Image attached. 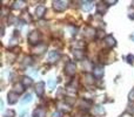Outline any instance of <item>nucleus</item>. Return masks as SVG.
Here are the masks:
<instances>
[{
    "label": "nucleus",
    "mask_w": 134,
    "mask_h": 117,
    "mask_svg": "<svg viewBox=\"0 0 134 117\" xmlns=\"http://www.w3.org/2000/svg\"><path fill=\"white\" fill-rule=\"evenodd\" d=\"M12 51H13V53H18V52H20V49H19V47H15V48H13Z\"/></svg>",
    "instance_id": "f704fd0d"
},
{
    "label": "nucleus",
    "mask_w": 134,
    "mask_h": 117,
    "mask_svg": "<svg viewBox=\"0 0 134 117\" xmlns=\"http://www.w3.org/2000/svg\"><path fill=\"white\" fill-rule=\"evenodd\" d=\"M131 40H133V41H134V34L131 35Z\"/></svg>",
    "instance_id": "e433bc0d"
},
{
    "label": "nucleus",
    "mask_w": 134,
    "mask_h": 117,
    "mask_svg": "<svg viewBox=\"0 0 134 117\" xmlns=\"http://www.w3.org/2000/svg\"><path fill=\"white\" fill-rule=\"evenodd\" d=\"M35 93L38 96H42L45 93V83L44 82H38V84L35 85Z\"/></svg>",
    "instance_id": "423d86ee"
},
{
    "label": "nucleus",
    "mask_w": 134,
    "mask_h": 117,
    "mask_svg": "<svg viewBox=\"0 0 134 117\" xmlns=\"http://www.w3.org/2000/svg\"><path fill=\"white\" fill-rule=\"evenodd\" d=\"M26 7V2L23 0H19V1H14L12 5V8L13 9H23Z\"/></svg>",
    "instance_id": "9b49d317"
},
{
    "label": "nucleus",
    "mask_w": 134,
    "mask_h": 117,
    "mask_svg": "<svg viewBox=\"0 0 134 117\" xmlns=\"http://www.w3.org/2000/svg\"><path fill=\"white\" fill-rule=\"evenodd\" d=\"M97 36L99 38V39H102V38L105 36V32H104V30H101V29H100V30H98V33H97Z\"/></svg>",
    "instance_id": "bb28decb"
},
{
    "label": "nucleus",
    "mask_w": 134,
    "mask_h": 117,
    "mask_svg": "<svg viewBox=\"0 0 134 117\" xmlns=\"http://www.w3.org/2000/svg\"><path fill=\"white\" fill-rule=\"evenodd\" d=\"M75 71H76L75 63L72 62V61H68L66 63V66H65V73L67 74V75H69V76H73V75H75Z\"/></svg>",
    "instance_id": "f03ea898"
},
{
    "label": "nucleus",
    "mask_w": 134,
    "mask_h": 117,
    "mask_svg": "<svg viewBox=\"0 0 134 117\" xmlns=\"http://www.w3.org/2000/svg\"><path fill=\"white\" fill-rule=\"evenodd\" d=\"M33 116L34 117H45L46 116V110H45L44 108H38V109L34 110Z\"/></svg>",
    "instance_id": "4468645a"
},
{
    "label": "nucleus",
    "mask_w": 134,
    "mask_h": 117,
    "mask_svg": "<svg viewBox=\"0 0 134 117\" xmlns=\"http://www.w3.org/2000/svg\"><path fill=\"white\" fill-rule=\"evenodd\" d=\"M128 18L134 20V7H130V9H128Z\"/></svg>",
    "instance_id": "b1692460"
},
{
    "label": "nucleus",
    "mask_w": 134,
    "mask_h": 117,
    "mask_svg": "<svg viewBox=\"0 0 134 117\" xmlns=\"http://www.w3.org/2000/svg\"><path fill=\"white\" fill-rule=\"evenodd\" d=\"M31 101H32V95H31L30 93H28V94H26V95H25V97H24V98L21 100V103L25 104V103H28V102H31Z\"/></svg>",
    "instance_id": "4be33fe9"
},
{
    "label": "nucleus",
    "mask_w": 134,
    "mask_h": 117,
    "mask_svg": "<svg viewBox=\"0 0 134 117\" xmlns=\"http://www.w3.org/2000/svg\"><path fill=\"white\" fill-rule=\"evenodd\" d=\"M67 90H68V91H73V93L76 91V82L75 81H73L71 84L67 85Z\"/></svg>",
    "instance_id": "412c9836"
},
{
    "label": "nucleus",
    "mask_w": 134,
    "mask_h": 117,
    "mask_svg": "<svg viewBox=\"0 0 134 117\" xmlns=\"http://www.w3.org/2000/svg\"><path fill=\"white\" fill-rule=\"evenodd\" d=\"M105 42H106V45L108 47H114L116 45V41L113 38V35H107V36L105 38Z\"/></svg>",
    "instance_id": "9d476101"
},
{
    "label": "nucleus",
    "mask_w": 134,
    "mask_h": 117,
    "mask_svg": "<svg viewBox=\"0 0 134 117\" xmlns=\"http://www.w3.org/2000/svg\"><path fill=\"white\" fill-rule=\"evenodd\" d=\"M60 59V53L58 51H53L48 54V62L49 63H55Z\"/></svg>",
    "instance_id": "20e7f679"
},
{
    "label": "nucleus",
    "mask_w": 134,
    "mask_h": 117,
    "mask_svg": "<svg viewBox=\"0 0 134 117\" xmlns=\"http://www.w3.org/2000/svg\"><path fill=\"white\" fill-rule=\"evenodd\" d=\"M107 11V5H105V2H99L97 5V12L99 14H104Z\"/></svg>",
    "instance_id": "ddd939ff"
},
{
    "label": "nucleus",
    "mask_w": 134,
    "mask_h": 117,
    "mask_svg": "<svg viewBox=\"0 0 134 117\" xmlns=\"http://www.w3.org/2000/svg\"><path fill=\"white\" fill-rule=\"evenodd\" d=\"M40 40H41V34L38 30H32L28 35V42L31 45H39Z\"/></svg>",
    "instance_id": "f257e3e1"
},
{
    "label": "nucleus",
    "mask_w": 134,
    "mask_h": 117,
    "mask_svg": "<svg viewBox=\"0 0 134 117\" xmlns=\"http://www.w3.org/2000/svg\"><path fill=\"white\" fill-rule=\"evenodd\" d=\"M92 4L93 2L92 1H85V2H82V9L83 11H90L91 8H92Z\"/></svg>",
    "instance_id": "aec40b11"
},
{
    "label": "nucleus",
    "mask_w": 134,
    "mask_h": 117,
    "mask_svg": "<svg viewBox=\"0 0 134 117\" xmlns=\"http://www.w3.org/2000/svg\"><path fill=\"white\" fill-rule=\"evenodd\" d=\"M93 114H95V115H98V114H105V109L102 108L101 106H97V107H94L93 108Z\"/></svg>",
    "instance_id": "6ab92c4d"
},
{
    "label": "nucleus",
    "mask_w": 134,
    "mask_h": 117,
    "mask_svg": "<svg viewBox=\"0 0 134 117\" xmlns=\"http://www.w3.org/2000/svg\"><path fill=\"white\" fill-rule=\"evenodd\" d=\"M13 89H14L13 91L16 93V94H23L24 90H25V89H24V84H23V83H15V84L13 85Z\"/></svg>",
    "instance_id": "2eb2a0df"
},
{
    "label": "nucleus",
    "mask_w": 134,
    "mask_h": 117,
    "mask_svg": "<svg viewBox=\"0 0 134 117\" xmlns=\"http://www.w3.org/2000/svg\"><path fill=\"white\" fill-rule=\"evenodd\" d=\"M15 115V113H14L13 110H7L5 111V117H14Z\"/></svg>",
    "instance_id": "393cba45"
},
{
    "label": "nucleus",
    "mask_w": 134,
    "mask_h": 117,
    "mask_svg": "<svg viewBox=\"0 0 134 117\" xmlns=\"http://www.w3.org/2000/svg\"><path fill=\"white\" fill-rule=\"evenodd\" d=\"M86 32H87V36L92 38V36H94V35H97L94 28H92V27H87V28H86Z\"/></svg>",
    "instance_id": "5701e85b"
},
{
    "label": "nucleus",
    "mask_w": 134,
    "mask_h": 117,
    "mask_svg": "<svg viewBox=\"0 0 134 117\" xmlns=\"http://www.w3.org/2000/svg\"><path fill=\"white\" fill-rule=\"evenodd\" d=\"M46 49H47L46 45L39 44L37 47H34V48H33V53H34V54H42L44 52H46Z\"/></svg>",
    "instance_id": "1a4fd4ad"
},
{
    "label": "nucleus",
    "mask_w": 134,
    "mask_h": 117,
    "mask_svg": "<svg viewBox=\"0 0 134 117\" xmlns=\"http://www.w3.org/2000/svg\"><path fill=\"white\" fill-rule=\"evenodd\" d=\"M21 19H23L26 23H28V22H31V21H32V16L30 15V13H28V12H24V13L21 14Z\"/></svg>",
    "instance_id": "f3484780"
},
{
    "label": "nucleus",
    "mask_w": 134,
    "mask_h": 117,
    "mask_svg": "<svg viewBox=\"0 0 134 117\" xmlns=\"http://www.w3.org/2000/svg\"><path fill=\"white\" fill-rule=\"evenodd\" d=\"M15 21H16V18H15V16L9 15V18H8V22H9V23H12V25H13V23H15Z\"/></svg>",
    "instance_id": "cd10ccee"
},
{
    "label": "nucleus",
    "mask_w": 134,
    "mask_h": 117,
    "mask_svg": "<svg viewBox=\"0 0 134 117\" xmlns=\"http://www.w3.org/2000/svg\"><path fill=\"white\" fill-rule=\"evenodd\" d=\"M7 98H8L9 104H14L18 102L19 94H16V93H14V91H11V93H8V95H7Z\"/></svg>",
    "instance_id": "39448f33"
},
{
    "label": "nucleus",
    "mask_w": 134,
    "mask_h": 117,
    "mask_svg": "<svg viewBox=\"0 0 134 117\" xmlns=\"http://www.w3.org/2000/svg\"><path fill=\"white\" fill-rule=\"evenodd\" d=\"M31 63H32V58H31V56H26V58L24 59V64L27 66V64H31Z\"/></svg>",
    "instance_id": "a878e982"
},
{
    "label": "nucleus",
    "mask_w": 134,
    "mask_h": 117,
    "mask_svg": "<svg viewBox=\"0 0 134 117\" xmlns=\"http://www.w3.org/2000/svg\"><path fill=\"white\" fill-rule=\"evenodd\" d=\"M127 111L128 113H134V104H128L127 106Z\"/></svg>",
    "instance_id": "c85d7f7f"
},
{
    "label": "nucleus",
    "mask_w": 134,
    "mask_h": 117,
    "mask_svg": "<svg viewBox=\"0 0 134 117\" xmlns=\"http://www.w3.org/2000/svg\"><path fill=\"white\" fill-rule=\"evenodd\" d=\"M0 107H1V109H2V108H4V102H2V101H1V102H0Z\"/></svg>",
    "instance_id": "c9c22d12"
},
{
    "label": "nucleus",
    "mask_w": 134,
    "mask_h": 117,
    "mask_svg": "<svg viewBox=\"0 0 134 117\" xmlns=\"http://www.w3.org/2000/svg\"><path fill=\"white\" fill-rule=\"evenodd\" d=\"M83 78H85V81H86V83H88V84H93L94 83V76L93 75H91V74H85L83 75Z\"/></svg>",
    "instance_id": "dca6fc26"
},
{
    "label": "nucleus",
    "mask_w": 134,
    "mask_h": 117,
    "mask_svg": "<svg viewBox=\"0 0 134 117\" xmlns=\"http://www.w3.org/2000/svg\"><path fill=\"white\" fill-rule=\"evenodd\" d=\"M93 74H94V76H97V77H102V75H104V67L102 66H95L94 69H93Z\"/></svg>",
    "instance_id": "6e6552de"
},
{
    "label": "nucleus",
    "mask_w": 134,
    "mask_h": 117,
    "mask_svg": "<svg viewBox=\"0 0 134 117\" xmlns=\"http://www.w3.org/2000/svg\"><path fill=\"white\" fill-rule=\"evenodd\" d=\"M133 60H134V56L132 54H128L127 55V62L128 63H133Z\"/></svg>",
    "instance_id": "c756f323"
},
{
    "label": "nucleus",
    "mask_w": 134,
    "mask_h": 117,
    "mask_svg": "<svg viewBox=\"0 0 134 117\" xmlns=\"http://www.w3.org/2000/svg\"><path fill=\"white\" fill-rule=\"evenodd\" d=\"M128 98H130V101H134V88L132 89V91L130 93V95H128Z\"/></svg>",
    "instance_id": "7c9ffc66"
},
{
    "label": "nucleus",
    "mask_w": 134,
    "mask_h": 117,
    "mask_svg": "<svg viewBox=\"0 0 134 117\" xmlns=\"http://www.w3.org/2000/svg\"><path fill=\"white\" fill-rule=\"evenodd\" d=\"M48 84H49V87H51V88H53V87H54V84H55V82H54L53 80H51V81H49Z\"/></svg>",
    "instance_id": "72a5a7b5"
},
{
    "label": "nucleus",
    "mask_w": 134,
    "mask_h": 117,
    "mask_svg": "<svg viewBox=\"0 0 134 117\" xmlns=\"http://www.w3.org/2000/svg\"><path fill=\"white\" fill-rule=\"evenodd\" d=\"M73 55L76 60L81 61V60H83V58H85V52H83L82 49H75V51L73 52Z\"/></svg>",
    "instance_id": "f8f14e48"
},
{
    "label": "nucleus",
    "mask_w": 134,
    "mask_h": 117,
    "mask_svg": "<svg viewBox=\"0 0 134 117\" xmlns=\"http://www.w3.org/2000/svg\"><path fill=\"white\" fill-rule=\"evenodd\" d=\"M105 4H111V5L113 4L114 5V4H116V0H107V1H105Z\"/></svg>",
    "instance_id": "473e14b6"
},
{
    "label": "nucleus",
    "mask_w": 134,
    "mask_h": 117,
    "mask_svg": "<svg viewBox=\"0 0 134 117\" xmlns=\"http://www.w3.org/2000/svg\"><path fill=\"white\" fill-rule=\"evenodd\" d=\"M68 6V2L67 1H61V0H58V1H53V7L57 12H64Z\"/></svg>",
    "instance_id": "7ed1b4c3"
},
{
    "label": "nucleus",
    "mask_w": 134,
    "mask_h": 117,
    "mask_svg": "<svg viewBox=\"0 0 134 117\" xmlns=\"http://www.w3.org/2000/svg\"><path fill=\"white\" fill-rule=\"evenodd\" d=\"M32 83H33V80L31 77H28V76H24L23 77V84L25 87H30V85H32Z\"/></svg>",
    "instance_id": "a211bd4d"
},
{
    "label": "nucleus",
    "mask_w": 134,
    "mask_h": 117,
    "mask_svg": "<svg viewBox=\"0 0 134 117\" xmlns=\"http://www.w3.org/2000/svg\"><path fill=\"white\" fill-rule=\"evenodd\" d=\"M52 117H61V113L60 111H55V113H53Z\"/></svg>",
    "instance_id": "2f4dec72"
},
{
    "label": "nucleus",
    "mask_w": 134,
    "mask_h": 117,
    "mask_svg": "<svg viewBox=\"0 0 134 117\" xmlns=\"http://www.w3.org/2000/svg\"><path fill=\"white\" fill-rule=\"evenodd\" d=\"M45 13H46V7L45 6H38L35 8V15L38 19H41L45 15Z\"/></svg>",
    "instance_id": "0eeeda50"
}]
</instances>
